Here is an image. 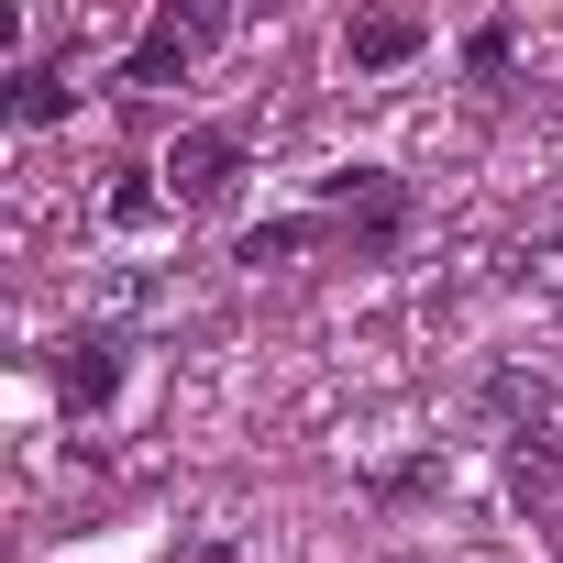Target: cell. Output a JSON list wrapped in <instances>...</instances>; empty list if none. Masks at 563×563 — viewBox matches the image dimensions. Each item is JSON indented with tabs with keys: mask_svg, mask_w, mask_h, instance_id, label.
Masks as SVG:
<instances>
[{
	"mask_svg": "<svg viewBox=\"0 0 563 563\" xmlns=\"http://www.w3.org/2000/svg\"><path fill=\"white\" fill-rule=\"evenodd\" d=\"M155 177H166V199H221V188L243 177V144H232V133H177Z\"/></svg>",
	"mask_w": 563,
	"mask_h": 563,
	"instance_id": "obj_1",
	"label": "cell"
},
{
	"mask_svg": "<svg viewBox=\"0 0 563 563\" xmlns=\"http://www.w3.org/2000/svg\"><path fill=\"white\" fill-rule=\"evenodd\" d=\"M420 45H431V23H420V12H365V23L343 34V56H354V67H409Z\"/></svg>",
	"mask_w": 563,
	"mask_h": 563,
	"instance_id": "obj_2",
	"label": "cell"
},
{
	"mask_svg": "<svg viewBox=\"0 0 563 563\" xmlns=\"http://www.w3.org/2000/svg\"><path fill=\"white\" fill-rule=\"evenodd\" d=\"M188 56H199V34H188V23L166 12V23H155L144 45H133V67H122V89H166V78H188Z\"/></svg>",
	"mask_w": 563,
	"mask_h": 563,
	"instance_id": "obj_3",
	"label": "cell"
},
{
	"mask_svg": "<svg viewBox=\"0 0 563 563\" xmlns=\"http://www.w3.org/2000/svg\"><path fill=\"white\" fill-rule=\"evenodd\" d=\"M56 387H67V409H100V398L122 387V343H67V365H56Z\"/></svg>",
	"mask_w": 563,
	"mask_h": 563,
	"instance_id": "obj_4",
	"label": "cell"
},
{
	"mask_svg": "<svg viewBox=\"0 0 563 563\" xmlns=\"http://www.w3.org/2000/svg\"><path fill=\"white\" fill-rule=\"evenodd\" d=\"M67 111H78V89H67L56 67H23V78H12V122H23V133H45V122H67Z\"/></svg>",
	"mask_w": 563,
	"mask_h": 563,
	"instance_id": "obj_5",
	"label": "cell"
},
{
	"mask_svg": "<svg viewBox=\"0 0 563 563\" xmlns=\"http://www.w3.org/2000/svg\"><path fill=\"white\" fill-rule=\"evenodd\" d=\"M100 210H111V232H144V221H166V177H122Z\"/></svg>",
	"mask_w": 563,
	"mask_h": 563,
	"instance_id": "obj_6",
	"label": "cell"
}]
</instances>
